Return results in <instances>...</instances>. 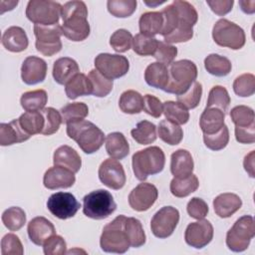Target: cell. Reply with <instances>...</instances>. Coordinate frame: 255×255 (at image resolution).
Segmentation results:
<instances>
[{"label":"cell","mask_w":255,"mask_h":255,"mask_svg":"<svg viewBox=\"0 0 255 255\" xmlns=\"http://www.w3.org/2000/svg\"><path fill=\"white\" fill-rule=\"evenodd\" d=\"M63 35L73 42H81L90 35V24L88 22V8L85 2L74 0L66 2L62 6Z\"/></svg>","instance_id":"cell-1"},{"label":"cell","mask_w":255,"mask_h":255,"mask_svg":"<svg viewBox=\"0 0 255 255\" xmlns=\"http://www.w3.org/2000/svg\"><path fill=\"white\" fill-rule=\"evenodd\" d=\"M67 134L88 154L98 151L105 140L103 130L89 121H79L67 125Z\"/></svg>","instance_id":"cell-2"},{"label":"cell","mask_w":255,"mask_h":255,"mask_svg":"<svg viewBox=\"0 0 255 255\" xmlns=\"http://www.w3.org/2000/svg\"><path fill=\"white\" fill-rule=\"evenodd\" d=\"M134 176L144 181L148 175L159 173L165 164V155L158 146H149L133 153L131 158Z\"/></svg>","instance_id":"cell-3"},{"label":"cell","mask_w":255,"mask_h":255,"mask_svg":"<svg viewBox=\"0 0 255 255\" xmlns=\"http://www.w3.org/2000/svg\"><path fill=\"white\" fill-rule=\"evenodd\" d=\"M172 4L177 11L178 25L173 32L163 37L164 42L170 45L189 41L193 37V26L198 20L197 11L189 2L174 0Z\"/></svg>","instance_id":"cell-4"},{"label":"cell","mask_w":255,"mask_h":255,"mask_svg":"<svg viewBox=\"0 0 255 255\" xmlns=\"http://www.w3.org/2000/svg\"><path fill=\"white\" fill-rule=\"evenodd\" d=\"M169 79L163 90L166 93L176 96L185 93L197 78L196 65L187 59L172 62L168 66Z\"/></svg>","instance_id":"cell-5"},{"label":"cell","mask_w":255,"mask_h":255,"mask_svg":"<svg viewBox=\"0 0 255 255\" xmlns=\"http://www.w3.org/2000/svg\"><path fill=\"white\" fill-rule=\"evenodd\" d=\"M125 215L117 216L104 228L100 238V246L103 251L108 253H126L130 244L125 229Z\"/></svg>","instance_id":"cell-6"},{"label":"cell","mask_w":255,"mask_h":255,"mask_svg":"<svg viewBox=\"0 0 255 255\" xmlns=\"http://www.w3.org/2000/svg\"><path fill=\"white\" fill-rule=\"evenodd\" d=\"M117 209V203L112 193L106 189L94 190L83 198V212L92 219L108 218Z\"/></svg>","instance_id":"cell-7"},{"label":"cell","mask_w":255,"mask_h":255,"mask_svg":"<svg viewBox=\"0 0 255 255\" xmlns=\"http://www.w3.org/2000/svg\"><path fill=\"white\" fill-rule=\"evenodd\" d=\"M254 235L255 223L253 216L243 215L227 231L226 245L233 252L245 251Z\"/></svg>","instance_id":"cell-8"},{"label":"cell","mask_w":255,"mask_h":255,"mask_svg":"<svg viewBox=\"0 0 255 255\" xmlns=\"http://www.w3.org/2000/svg\"><path fill=\"white\" fill-rule=\"evenodd\" d=\"M62 5L55 1L30 0L26 7V17L35 25L53 26L59 24Z\"/></svg>","instance_id":"cell-9"},{"label":"cell","mask_w":255,"mask_h":255,"mask_svg":"<svg viewBox=\"0 0 255 255\" xmlns=\"http://www.w3.org/2000/svg\"><path fill=\"white\" fill-rule=\"evenodd\" d=\"M212 38L221 47L239 50L245 45L246 36L244 30L237 24L227 20H218L212 28Z\"/></svg>","instance_id":"cell-10"},{"label":"cell","mask_w":255,"mask_h":255,"mask_svg":"<svg viewBox=\"0 0 255 255\" xmlns=\"http://www.w3.org/2000/svg\"><path fill=\"white\" fill-rule=\"evenodd\" d=\"M34 35L36 37V49L42 55L52 57L62 50L61 36L63 32L60 24L53 26L34 25Z\"/></svg>","instance_id":"cell-11"},{"label":"cell","mask_w":255,"mask_h":255,"mask_svg":"<svg viewBox=\"0 0 255 255\" xmlns=\"http://www.w3.org/2000/svg\"><path fill=\"white\" fill-rule=\"evenodd\" d=\"M95 67L103 76L114 80L125 76L128 72L129 63L125 56L101 53L95 58Z\"/></svg>","instance_id":"cell-12"},{"label":"cell","mask_w":255,"mask_h":255,"mask_svg":"<svg viewBox=\"0 0 255 255\" xmlns=\"http://www.w3.org/2000/svg\"><path fill=\"white\" fill-rule=\"evenodd\" d=\"M179 222V211L173 206H163L152 216L150 229L160 239L169 237Z\"/></svg>","instance_id":"cell-13"},{"label":"cell","mask_w":255,"mask_h":255,"mask_svg":"<svg viewBox=\"0 0 255 255\" xmlns=\"http://www.w3.org/2000/svg\"><path fill=\"white\" fill-rule=\"evenodd\" d=\"M80 207V202L70 192H56L47 200L48 210L59 219L65 220L74 217Z\"/></svg>","instance_id":"cell-14"},{"label":"cell","mask_w":255,"mask_h":255,"mask_svg":"<svg viewBox=\"0 0 255 255\" xmlns=\"http://www.w3.org/2000/svg\"><path fill=\"white\" fill-rule=\"evenodd\" d=\"M99 178L109 188L119 190L126 184V172L120 161L115 158L105 159L99 167Z\"/></svg>","instance_id":"cell-15"},{"label":"cell","mask_w":255,"mask_h":255,"mask_svg":"<svg viewBox=\"0 0 255 255\" xmlns=\"http://www.w3.org/2000/svg\"><path fill=\"white\" fill-rule=\"evenodd\" d=\"M213 233L212 224L208 220L199 219L187 225L184 232V240L189 246L201 249L211 242Z\"/></svg>","instance_id":"cell-16"},{"label":"cell","mask_w":255,"mask_h":255,"mask_svg":"<svg viewBox=\"0 0 255 255\" xmlns=\"http://www.w3.org/2000/svg\"><path fill=\"white\" fill-rule=\"evenodd\" d=\"M157 196L158 191L155 185L148 182H142L129 192L128 204L135 211H146L154 204Z\"/></svg>","instance_id":"cell-17"},{"label":"cell","mask_w":255,"mask_h":255,"mask_svg":"<svg viewBox=\"0 0 255 255\" xmlns=\"http://www.w3.org/2000/svg\"><path fill=\"white\" fill-rule=\"evenodd\" d=\"M47 76V63L36 56L27 57L21 67V78L26 85L42 83Z\"/></svg>","instance_id":"cell-18"},{"label":"cell","mask_w":255,"mask_h":255,"mask_svg":"<svg viewBox=\"0 0 255 255\" xmlns=\"http://www.w3.org/2000/svg\"><path fill=\"white\" fill-rule=\"evenodd\" d=\"M76 176L73 171L68 168L54 165L50 167L44 174L43 184L48 189L69 188L74 185Z\"/></svg>","instance_id":"cell-19"},{"label":"cell","mask_w":255,"mask_h":255,"mask_svg":"<svg viewBox=\"0 0 255 255\" xmlns=\"http://www.w3.org/2000/svg\"><path fill=\"white\" fill-rule=\"evenodd\" d=\"M27 232L30 240L34 244L43 246L44 242L55 234L56 229L50 220L43 216H37L28 223Z\"/></svg>","instance_id":"cell-20"},{"label":"cell","mask_w":255,"mask_h":255,"mask_svg":"<svg viewBox=\"0 0 255 255\" xmlns=\"http://www.w3.org/2000/svg\"><path fill=\"white\" fill-rule=\"evenodd\" d=\"M194 162L191 153L183 148L175 150L170 157V171L176 178H184L192 174Z\"/></svg>","instance_id":"cell-21"},{"label":"cell","mask_w":255,"mask_h":255,"mask_svg":"<svg viewBox=\"0 0 255 255\" xmlns=\"http://www.w3.org/2000/svg\"><path fill=\"white\" fill-rule=\"evenodd\" d=\"M4 48L13 53H20L27 49L29 40L25 30L19 26H11L5 30L1 38Z\"/></svg>","instance_id":"cell-22"},{"label":"cell","mask_w":255,"mask_h":255,"mask_svg":"<svg viewBox=\"0 0 255 255\" xmlns=\"http://www.w3.org/2000/svg\"><path fill=\"white\" fill-rule=\"evenodd\" d=\"M242 206L241 198L230 192L221 193L213 200V208L220 218H228L238 211Z\"/></svg>","instance_id":"cell-23"},{"label":"cell","mask_w":255,"mask_h":255,"mask_svg":"<svg viewBox=\"0 0 255 255\" xmlns=\"http://www.w3.org/2000/svg\"><path fill=\"white\" fill-rule=\"evenodd\" d=\"M54 165L70 169L74 173L78 172L82 166V159L79 153L69 145H61L53 155Z\"/></svg>","instance_id":"cell-24"},{"label":"cell","mask_w":255,"mask_h":255,"mask_svg":"<svg viewBox=\"0 0 255 255\" xmlns=\"http://www.w3.org/2000/svg\"><path fill=\"white\" fill-rule=\"evenodd\" d=\"M80 73L78 63L69 57L59 58L54 62L53 78L59 85H66L72 78Z\"/></svg>","instance_id":"cell-25"},{"label":"cell","mask_w":255,"mask_h":255,"mask_svg":"<svg viewBox=\"0 0 255 255\" xmlns=\"http://www.w3.org/2000/svg\"><path fill=\"white\" fill-rule=\"evenodd\" d=\"M225 113L217 108H205L199 119V127L203 133L217 132L225 124Z\"/></svg>","instance_id":"cell-26"},{"label":"cell","mask_w":255,"mask_h":255,"mask_svg":"<svg viewBox=\"0 0 255 255\" xmlns=\"http://www.w3.org/2000/svg\"><path fill=\"white\" fill-rule=\"evenodd\" d=\"M30 137L31 136L28 135L20 127L18 119L13 120L8 124H0V144L2 146L23 142Z\"/></svg>","instance_id":"cell-27"},{"label":"cell","mask_w":255,"mask_h":255,"mask_svg":"<svg viewBox=\"0 0 255 255\" xmlns=\"http://www.w3.org/2000/svg\"><path fill=\"white\" fill-rule=\"evenodd\" d=\"M168 68L162 63H151L144 71V80L146 84L152 88L164 90L168 83Z\"/></svg>","instance_id":"cell-28"},{"label":"cell","mask_w":255,"mask_h":255,"mask_svg":"<svg viewBox=\"0 0 255 255\" xmlns=\"http://www.w3.org/2000/svg\"><path fill=\"white\" fill-rule=\"evenodd\" d=\"M106 150L112 158L123 159L129 152V144L122 132L114 131L106 137Z\"/></svg>","instance_id":"cell-29"},{"label":"cell","mask_w":255,"mask_h":255,"mask_svg":"<svg viewBox=\"0 0 255 255\" xmlns=\"http://www.w3.org/2000/svg\"><path fill=\"white\" fill-rule=\"evenodd\" d=\"M65 93L69 99L75 100L78 97L91 95L93 93V86L88 76L79 73L65 85Z\"/></svg>","instance_id":"cell-30"},{"label":"cell","mask_w":255,"mask_h":255,"mask_svg":"<svg viewBox=\"0 0 255 255\" xmlns=\"http://www.w3.org/2000/svg\"><path fill=\"white\" fill-rule=\"evenodd\" d=\"M140 34L153 37L160 34L163 26V17L161 12L151 11L141 14L138 21Z\"/></svg>","instance_id":"cell-31"},{"label":"cell","mask_w":255,"mask_h":255,"mask_svg":"<svg viewBox=\"0 0 255 255\" xmlns=\"http://www.w3.org/2000/svg\"><path fill=\"white\" fill-rule=\"evenodd\" d=\"M199 186V180L196 175L190 174L184 178H176L174 177L170 181L169 189L173 196L182 198L186 197L192 192L196 191Z\"/></svg>","instance_id":"cell-32"},{"label":"cell","mask_w":255,"mask_h":255,"mask_svg":"<svg viewBox=\"0 0 255 255\" xmlns=\"http://www.w3.org/2000/svg\"><path fill=\"white\" fill-rule=\"evenodd\" d=\"M119 107L125 114H139L143 110V98L134 90L125 91L120 97Z\"/></svg>","instance_id":"cell-33"},{"label":"cell","mask_w":255,"mask_h":255,"mask_svg":"<svg viewBox=\"0 0 255 255\" xmlns=\"http://www.w3.org/2000/svg\"><path fill=\"white\" fill-rule=\"evenodd\" d=\"M48 102V95L44 90H34L24 93L20 103L26 112H41Z\"/></svg>","instance_id":"cell-34"},{"label":"cell","mask_w":255,"mask_h":255,"mask_svg":"<svg viewBox=\"0 0 255 255\" xmlns=\"http://www.w3.org/2000/svg\"><path fill=\"white\" fill-rule=\"evenodd\" d=\"M205 70L215 77H225L232 69L229 59L218 54H210L204 59Z\"/></svg>","instance_id":"cell-35"},{"label":"cell","mask_w":255,"mask_h":255,"mask_svg":"<svg viewBox=\"0 0 255 255\" xmlns=\"http://www.w3.org/2000/svg\"><path fill=\"white\" fill-rule=\"evenodd\" d=\"M158 136L167 144L176 145L182 140L183 130L179 125L163 120L158 125Z\"/></svg>","instance_id":"cell-36"},{"label":"cell","mask_w":255,"mask_h":255,"mask_svg":"<svg viewBox=\"0 0 255 255\" xmlns=\"http://www.w3.org/2000/svg\"><path fill=\"white\" fill-rule=\"evenodd\" d=\"M22 129L30 136L42 133L44 128V117L41 112H26L18 119Z\"/></svg>","instance_id":"cell-37"},{"label":"cell","mask_w":255,"mask_h":255,"mask_svg":"<svg viewBox=\"0 0 255 255\" xmlns=\"http://www.w3.org/2000/svg\"><path fill=\"white\" fill-rule=\"evenodd\" d=\"M130 134L132 138L139 144H149L156 139V127L148 121H141L137 123L136 127L131 129Z\"/></svg>","instance_id":"cell-38"},{"label":"cell","mask_w":255,"mask_h":255,"mask_svg":"<svg viewBox=\"0 0 255 255\" xmlns=\"http://www.w3.org/2000/svg\"><path fill=\"white\" fill-rule=\"evenodd\" d=\"M162 114L166 120L173 122L177 125H184L189 120L188 110L178 102L166 101L163 103Z\"/></svg>","instance_id":"cell-39"},{"label":"cell","mask_w":255,"mask_h":255,"mask_svg":"<svg viewBox=\"0 0 255 255\" xmlns=\"http://www.w3.org/2000/svg\"><path fill=\"white\" fill-rule=\"evenodd\" d=\"M125 229L131 247L138 248L145 243L146 237L140 221L134 217H127Z\"/></svg>","instance_id":"cell-40"},{"label":"cell","mask_w":255,"mask_h":255,"mask_svg":"<svg viewBox=\"0 0 255 255\" xmlns=\"http://www.w3.org/2000/svg\"><path fill=\"white\" fill-rule=\"evenodd\" d=\"M60 114L62 116V122L68 125L83 121L89 114V108L85 103H71L64 106L60 110Z\"/></svg>","instance_id":"cell-41"},{"label":"cell","mask_w":255,"mask_h":255,"mask_svg":"<svg viewBox=\"0 0 255 255\" xmlns=\"http://www.w3.org/2000/svg\"><path fill=\"white\" fill-rule=\"evenodd\" d=\"M2 222L10 231H18L26 223V213L18 206H12L2 213Z\"/></svg>","instance_id":"cell-42"},{"label":"cell","mask_w":255,"mask_h":255,"mask_svg":"<svg viewBox=\"0 0 255 255\" xmlns=\"http://www.w3.org/2000/svg\"><path fill=\"white\" fill-rule=\"evenodd\" d=\"M88 78L90 79L93 86L92 95H94L95 97L104 98L112 92L113 86H114L113 80L106 78L96 69L90 71Z\"/></svg>","instance_id":"cell-43"},{"label":"cell","mask_w":255,"mask_h":255,"mask_svg":"<svg viewBox=\"0 0 255 255\" xmlns=\"http://www.w3.org/2000/svg\"><path fill=\"white\" fill-rule=\"evenodd\" d=\"M158 45L157 39L143 34H136L132 40V50L139 56H153Z\"/></svg>","instance_id":"cell-44"},{"label":"cell","mask_w":255,"mask_h":255,"mask_svg":"<svg viewBox=\"0 0 255 255\" xmlns=\"http://www.w3.org/2000/svg\"><path fill=\"white\" fill-rule=\"evenodd\" d=\"M230 102L231 100L227 90L222 86H214L209 91L206 108H217L225 113Z\"/></svg>","instance_id":"cell-45"},{"label":"cell","mask_w":255,"mask_h":255,"mask_svg":"<svg viewBox=\"0 0 255 255\" xmlns=\"http://www.w3.org/2000/svg\"><path fill=\"white\" fill-rule=\"evenodd\" d=\"M135 0H109L107 2L108 11L117 18H128L136 9Z\"/></svg>","instance_id":"cell-46"},{"label":"cell","mask_w":255,"mask_h":255,"mask_svg":"<svg viewBox=\"0 0 255 255\" xmlns=\"http://www.w3.org/2000/svg\"><path fill=\"white\" fill-rule=\"evenodd\" d=\"M232 123L237 128H247L255 125L254 111L247 106H236L230 111Z\"/></svg>","instance_id":"cell-47"},{"label":"cell","mask_w":255,"mask_h":255,"mask_svg":"<svg viewBox=\"0 0 255 255\" xmlns=\"http://www.w3.org/2000/svg\"><path fill=\"white\" fill-rule=\"evenodd\" d=\"M43 117H44V128L42 130V134L44 135H50L59 130V128L61 126L62 122V116L59 111L56 109L49 107L45 108L41 111Z\"/></svg>","instance_id":"cell-48"},{"label":"cell","mask_w":255,"mask_h":255,"mask_svg":"<svg viewBox=\"0 0 255 255\" xmlns=\"http://www.w3.org/2000/svg\"><path fill=\"white\" fill-rule=\"evenodd\" d=\"M203 141L207 148L211 150L223 149L229 141V129L226 125H224L217 132L212 134L203 133Z\"/></svg>","instance_id":"cell-49"},{"label":"cell","mask_w":255,"mask_h":255,"mask_svg":"<svg viewBox=\"0 0 255 255\" xmlns=\"http://www.w3.org/2000/svg\"><path fill=\"white\" fill-rule=\"evenodd\" d=\"M233 91L239 97H250L255 93V77L245 73L238 76L233 82Z\"/></svg>","instance_id":"cell-50"},{"label":"cell","mask_w":255,"mask_h":255,"mask_svg":"<svg viewBox=\"0 0 255 255\" xmlns=\"http://www.w3.org/2000/svg\"><path fill=\"white\" fill-rule=\"evenodd\" d=\"M201 96H202V85L201 83L195 81L185 93L177 96V102L183 105L187 110L195 109L200 103Z\"/></svg>","instance_id":"cell-51"},{"label":"cell","mask_w":255,"mask_h":255,"mask_svg":"<svg viewBox=\"0 0 255 255\" xmlns=\"http://www.w3.org/2000/svg\"><path fill=\"white\" fill-rule=\"evenodd\" d=\"M133 37L129 31L119 29L115 31L110 38V45L118 53H125L132 46Z\"/></svg>","instance_id":"cell-52"},{"label":"cell","mask_w":255,"mask_h":255,"mask_svg":"<svg viewBox=\"0 0 255 255\" xmlns=\"http://www.w3.org/2000/svg\"><path fill=\"white\" fill-rule=\"evenodd\" d=\"M160 12L163 17V26H162L160 35L164 37L169 35L171 32H173L176 29L178 25V15H177L175 6L172 3L164 7Z\"/></svg>","instance_id":"cell-53"},{"label":"cell","mask_w":255,"mask_h":255,"mask_svg":"<svg viewBox=\"0 0 255 255\" xmlns=\"http://www.w3.org/2000/svg\"><path fill=\"white\" fill-rule=\"evenodd\" d=\"M2 255H22L24 253L23 245L19 237L13 233H8L1 240Z\"/></svg>","instance_id":"cell-54"},{"label":"cell","mask_w":255,"mask_h":255,"mask_svg":"<svg viewBox=\"0 0 255 255\" xmlns=\"http://www.w3.org/2000/svg\"><path fill=\"white\" fill-rule=\"evenodd\" d=\"M177 55V48L165 42L158 41V45L153 57L157 62L169 66Z\"/></svg>","instance_id":"cell-55"},{"label":"cell","mask_w":255,"mask_h":255,"mask_svg":"<svg viewBox=\"0 0 255 255\" xmlns=\"http://www.w3.org/2000/svg\"><path fill=\"white\" fill-rule=\"evenodd\" d=\"M67 243L60 235H52L43 244V251L46 255H63L67 251Z\"/></svg>","instance_id":"cell-56"},{"label":"cell","mask_w":255,"mask_h":255,"mask_svg":"<svg viewBox=\"0 0 255 255\" xmlns=\"http://www.w3.org/2000/svg\"><path fill=\"white\" fill-rule=\"evenodd\" d=\"M186 210L190 217L199 220L207 215L209 209L207 203L202 198L192 197L186 205Z\"/></svg>","instance_id":"cell-57"},{"label":"cell","mask_w":255,"mask_h":255,"mask_svg":"<svg viewBox=\"0 0 255 255\" xmlns=\"http://www.w3.org/2000/svg\"><path fill=\"white\" fill-rule=\"evenodd\" d=\"M143 111L147 115L157 119L162 115L163 104L155 96L147 94L143 97Z\"/></svg>","instance_id":"cell-58"},{"label":"cell","mask_w":255,"mask_h":255,"mask_svg":"<svg viewBox=\"0 0 255 255\" xmlns=\"http://www.w3.org/2000/svg\"><path fill=\"white\" fill-rule=\"evenodd\" d=\"M211 11L218 16H224L232 10L234 1L233 0H213L206 1Z\"/></svg>","instance_id":"cell-59"},{"label":"cell","mask_w":255,"mask_h":255,"mask_svg":"<svg viewBox=\"0 0 255 255\" xmlns=\"http://www.w3.org/2000/svg\"><path fill=\"white\" fill-rule=\"evenodd\" d=\"M235 138L240 143H253L255 141V125L247 128L235 127Z\"/></svg>","instance_id":"cell-60"},{"label":"cell","mask_w":255,"mask_h":255,"mask_svg":"<svg viewBox=\"0 0 255 255\" xmlns=\"http://www.w3.org/2000/svg\"><path fill=\"white\" fill-rule=\"evenodd\" d=\"M254 150L250 151L245 157H244V161H243V166L244 169L248 172L250 177H254Z\"/></svg>","instance_id":"cell-61"},{"label":"cell","mask_w":255,"mask_h":255,"mask_svg":"<svg viewBox=\"0 0 255 255\" xmlns=\"http://www.w3.org/2000/svg\"><path fill=\"white\" fill-rule=\"evenodd\" d=\"M239 5L243 12L252 14L255 11V1H239Z\"/></svg>","instance_id":"cell-62"},{"label":"cell","mask_w":255,"mask_h":255,"mask_svg":"<svg viewBox=\"0 0 255 255\" xmlns=\"http://www.w3.org/2000/svg\"><path fill=\"white\" fill-rule=\"evenodd\" d=\"M18 1H1L0 5H1V11L0 14H3L5 11H10L12 9H14L15 6H17Z\"/></svg>","instance_id":"cell-63"}]
</instances>
